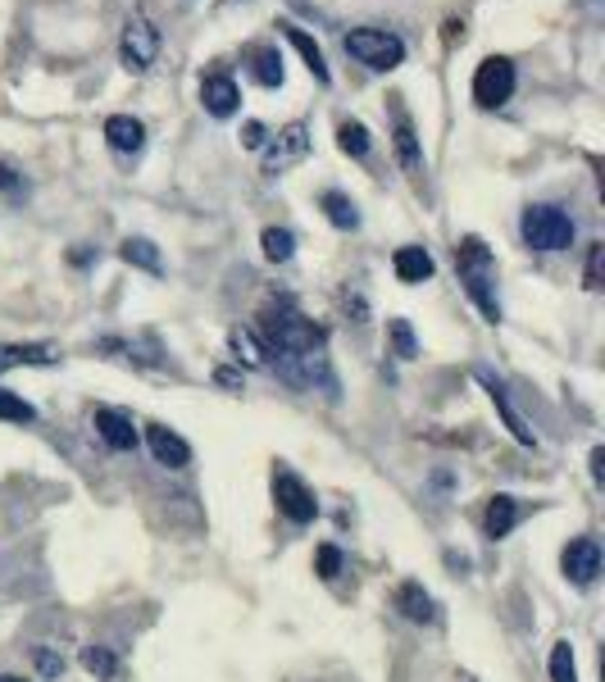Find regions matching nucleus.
Returning <instances> with one entry per match:
<instances>
[{"label": "nucleus", "mask_w": 605, "mask_h": 682, "mask_svg": "<svg viewBox=\"0 0 605 682\" xmlns=\"http://www.w3.org/2000/svg\"><path fill=\"white\" fill-rule=\"evenodd\" d=\"M264 328V355H306V351H323V328H315L292 301L269 305L260 315Z\"/></svg>", "instance_id": "2"}, {"label": "nucleus", "mask_w": 605, "mask_h": 682, "mask_svg": "<svg viewBox=\"0 0 605 682\" xmlns=\"http://www.w3.org/2000/svg\"><path fill=\"white\" fill-rule=\"evenodd\" d=\"M346 55L355 64H365L373 73H392L405 64V42L388 27H351L346 33Z\"/></svg>", "instance_id": "3"}, {"label": "nucleus", "mask_w": 605, "mask_h": 682, "mask_svg": "<svg viewBox=\"0 0 605 682\" xmlns=\"http://www.w3.org/2000/svg\"><path fill=\"white\" fill-rule=\"evenodd\" d=\"M392 269H396L401 282H410V287H415V282H428V278H432V255H428L424 246H401L396 260H392Z\"/></svg>", "instance_id": "19"}, {"label": "nucleus", "mask_w": 605, "mask_h": 682, "mask_svg": "<svg viewBox=\"0 0 605 682\" xmlns=\"http://www.w3.org/2000/svg\"><path fill=\"white\" fill-rule=\"evenodd\" d=\"M551 682H579V669H573L569 642H560V646L551 650Z\"/></svg>", "instance_id": "29"}, {"label": "nucleus", "mask_w": 605, "mask_h": 682, "mask_svg": "<svg viewBox=\"0 0 605 682\" xmlns=\"http://www.w3.org/2000/svg\"><path fill=\"white\" fill-rule=\"evenodd\" d=\"M82 665H87L96 678H115V673H119V660L109 656L105 646H87V650H82Z\"/></svg>", "instance_id": "28"}, {"label": "nucleus", "mask_w": 605, "mask_h": 682, "mask_svg": "<svg viewBox=\"0 0 605 682\" xmlns=\"http://www.w3.org/2000/svg\"><path fill=\"white\" fill-rule=\"evenodd\" d=\"M105 141H109V151L137 155L146 146V124L132 119V114H109V119H105Z\"/></svg>", "instance_id": "11"}, {"label": "nucleus", "mask_w": 605, "mask_h": 682, "mask_svg": "<svg viewBox=\"0 0 605 682\" xmlns=\"http://www.w3.org/2000/svg\"><path fill=\"white\" fill-rule=\"evenodd\" d=\"M60 351L46 341H0V374H10L19 364H55Z\"/></svg>", "instance_id": "13"}, {"label": "nucleus", "mask_w": 605, "mask_h": 682, "mask_svg": "<svg viewBox=\"0 0 605 682\" xmlns=\"http://www.w3.org/2000/svg\"><path fill=\"white\" fill-rule=\"evenodd\" d=\"M37 665H41V673H60L64 669V660H55L50 650H37Z\"/></svg>", "instance_id": "35"}, {"label": "nucleus", "mask_w": 605, "mask_h": 682, "mask_svg": "<svg viewBox=\"0 0 605 682\" xmlns=\"http://www.w3.org/2000/svg\"><path fill=\"white\" fill-rule=\"evenodd\" d=\"M146 442H151V450H155L159 465H169V469H187V465H191V446H187L174 428H164V423H151V428H146Z\"/></svg>", "instance_id": "12"}, {"label": "nucleus", "mask_w": 605, "mask_h": 682, "mask_svg": "<svg viewBox=\"0 0 605 682\" xmlns=\"http://www.w3.org/2000/svg\"><path fill=\"white\" fill-rule=\"evenodd\" d=\"M601 250H605L601 242H592V250H588V287L592 292L601 287Z\"/></svg>", "instance_id": "34"}, {"label": "nucleus", "mask_w": 605, "mask_h": 682, "mask_svg": "<svg viewBox=\"0 0 605 682\" xmlns=\"http://www.w3.org/2000/svg\"><path fill=\"white\" fill-rule=\"evenodd\" d=\"M96 433L105 437V446H115V450H132L137 446V428H132V419L123 410L100 405L96 410Z\"/></svg>", "instance_id": "15"}, {"label": "nucleus", "mask_w": 605, "mask_h": 682, "mask_svg": "<svg viewBox=\"0 0 605 682\" xmlns=\"http://www.w3.org/2000/svg\"><path fill=\"white\" fill-rule=\"evenodd\" d=\"M273 501H278V509L292 524H315V515H319L315 492L292 469H273Z\"/></svg>", "instance_id": "8"}, {"label": "nucleus", "mask_w": 605, "mask_h": 682, "mask_svg": "<svg viewBox=\"0 0 605 682\" xmlns=\"http://www.w3.org/2000/svg\"><path fill=\"white\" fill-rule=\"evenodd\" d=\"M337 574H342V551L319 546V578H337Z\"/></svg>", "instance_id": "32"}, {"label": "nucleus", "mask_w": 605, "mask_h": 682, "mask_svg": "<svg viewBox=\"0 0 605 682\" xmlns=\"http://www.w3.org/2000/svg\"><path fill=\"white\" fill-rule=\"evenodd\" d=\"M201 105H205V114H214V119H233L241 109V87L228 73H210V78H201Z\"/></svg>", "instance_id": "10"}, {"label": "nucleus", "mask_w": 605, "mask_h": 682, "mask_svg": "<svg viewBox=\"0 0 605 682\" xmlns=\"http://www.w3.org/2000/svg\"><path fill=\"white\" fill-rule=\"evenodd\" d=\"M119 60L128 73H146L159 60V27L151 23V14H128L123 37H119Z\"/></svg>", "instance_id": "5"}, {"label": "nucleus", "mask_w": 605, "mask_h": 682, "mask_svg": "<svg viewBox=\"0 0 605 682\" xmlns=\"http://www.w3.org/2000/svg\"><path fill=\"white\" fill-rule=\"evenodd\" d=\"M0 682H23V678H14V673H0Z\"/></svg>", "instance_id": "36"}, {"label": "nucleus", "mask_w": 605, "mask_h": 682, "mask_svg": "<svg viewBox=\"0 0 605 682\" xmlns=\"http://www.w3.org/2000/svg\"><path fill=\"white\" fill-rule=\"evenodd\" d=\"M560 568H565L569 583L592 587L601 578V542L596 537H573V542L565 546V555H560Z\"/></svg>", "instance_id": "9"}, {"label": "nucleus", "mask_w": 605, "mask_h": 682, "mask_svg": "<svg viewBox=\"0 0 605 682\" xmlns=\"http://www.w3.org/2000/svg\"><path fill=\"white\" fill-rule=\"evenodd\" d=\"M0 419H10V423H33L37 419V410L23 401V396H14V391H0Z\"/></svg>", "instance_id": "27"}, {"label": "nucleus", "mask_w": 605, "mask_h": 682, "mask_svg": "<svg viewBox=\"0 0 605 682\" xmlns=\"http://www.w3.org/2000/svg\"><path fill=\"white\" fill-rule=\"evenodd\" d=\"M337 146H342L351 160H365L369 146H373V141H369V128H365L360 119H342V124H337Z\"/></svg>", "instance_id": "25"}, {"label": "nucleus", "mask_w": 605, "mask_h": 682, "mask_svg": "<svg viewBox=\"0 0 605 682\" xmlns=\"http://www.w3.org/2000/svg\"><path fill=\"white\" fill-rule=\"evenodd\" d=\"M514 64L506 60V55H487V60L478 64V73H474V101L483 105V109H501L510 96H514Z\"/></svg>", "instance_id": "7"}, {"label": "nucleus", "mask_w": 605, "mask_h": 682, "mask_svg": "<svg viewBox=\"0 0 605 682\" xmlns=\"http://www.w3.org/2000/svg\"><path fill=\"white\" fill-rule=\"evenodd\" d=\"M464 682H470V678H464Z\"/></svg>", "instance_id": "37"}, {"label": "nucleus", "mask_w": 605, "mask_h": 682, "mask_svg": "<svg viewBox=\"0 0 605 682\" xmlns=\"http://www.w3.org/2000/svg\"><path fill=\"white\" fill-rule=\"evenodd\" d=\"M283 37L300 50V60H306V69L323 82V87H328V82H333V73H328V60H323V50H319V42L306 33V27H296V23H283Z\"/></svg>", "instance_id": "16"}, {"label": "nucleus", "mask_w": 605, "mask_h": 682, "mask_svg": "<svg viewBox=\"0 0 605 682\" xmlns=\"http://www.w3.org/2000/svg\"><path fill=\"white\" fill-rule=\"evenodd\" d=\"M388 337H392V346H396V355H401V360H415V355H419L415 332H410V324H405V319H392V324H388Z\"/></svg>", "instance_id": "30"}, {"label": "nucleus", "mask_w": 605, "mask_h": 682, "mask_svg": "<svg viewBox=\"0 0 605 682\" xmlns=\"http://www.w3.org/2000/svg\"><path fill=\"white\" fill-rule=\"evenodd\" d=\"M119 255L132 264V269H146V273H164V255H159V246L151 242V237H128L123 246H119Z\"/></svg>", "instance_id": "22"}, {"label": "nucleus", "mask_w": 605, "mask_h": 682, "mask_svg": "<svg viewBox=\"0 0 605 682\" xmlns=\"http://www.w3.org/2000/svg\"><path fill=\"white\" fill-rule=\"evenodd\" d=\"M514 524H519V501L514 496H491L487 501V515H483L487 537H506Z\"/></svg>", "instance_id": "23"}, {"label": "nucleus", "mask_w": 605, "mask_h": 682, "mask_svg": "<svg viewBox=\"0 0 605 682\" xmlns=\"http://www.w3.org/2000/svg\"><path fill=\"white\" fill-rule=\"evenodd\" d=\"M396 610H401L410 623H432V619H437L432 596H428L419 583H401V587H396Z\"/></svg>", "instance_id": "18"}, {"label": "nucleus", "mask_w": 605, "mask_h": 682, "mask_svg": "<svg viewBox=\"0 0 605 682\" xmlns=\"http://www.w3.org/2000/svg\"><path fill=\"white\" fill-rule=\"evenodd\" d=\"M0 196H10V201H23V196H27L23 174H19L14 164H5V160H0Z\"/></svg>", "instance_id": "31"}, {"label": "nucleus", "mask_w": 605, "mask_h": 682, "mask_svg": "<svg viewBox=\"0 0 605 682\" xmlns=\"http://www.w3.org/2000/svg\"><path fill=\"white\" fill-rule=\"evenodd\" d=\"M455 273L464 282V292L474 296L487 324H501V301H497V260L483 237H460L455 242Z\"/></svg>", "instance_id": "1"}, {"label": "nucleus", "mask_w": 605, "mask_h": 682, "mask_svg": "<svg viewBox=\"0 0 605 682\" xmlns=\"http://www.w3.org/2000/svg\"><path fill=\"white\" fill-rule=\"evenodd\" d=\"M319 205H323L328 223L342 227V233H351V227H360V210H355V201H351L346 191H323V196H319Z\"/></svg>", "instance_id": "21"}, {"label": "nucleus", "mask_w": 605, "mask_h": 682, "mask_svg": "<svg viewBox=\"0 0 605 682\" xmlns=\"http://www.w3.org/2000/svg\"><path fill=\"white\" fill-rule=\"evenodd\" d=\"M519 233H524V246L533 250H569L573 219L560 205H529L524 219H519Z\"/></svg>", "instance_id": "4"}, {"label": "nucleus", "mask_w": 605, "mask_h": 682, "mask_svg": "<svg viewBox=\"0 0 605 682\" xmlns=\"http://www.w3.org/2000/svg\"><path fill=\"white\" fill-rule=\"evenodd\" d=\"M396 160L410 168V174H419L424 168V151H419V137H415V124H410V114L396 105Z\"/></svg>", "instance_id": "20"}, {"label": "nucleus", "mask_w": 605, "mask_h": 682, "mask_svg": "<svg viewBox=\"0 0 605 682\" xmlns=\"http://www.w3.org/2000/svg\"><path fill=\"white\" fill-rule=\"evenodd\" d=\"M228 346H233L237 364H246V368H264V364H269V355H264V346H260V337H256L251 328H241V324L228 332Z\"/></svg>", "instance_id": "24"}, {"label": "nucleus", "mask_w": 605, "mask_h": 682, "mask_svg": "<svg viewBox=\"0 0 605 682\" xmlns=\"http://www.w3.org/2000/svg\"><path fill=\"white\" fill-rule=\"evenodd\" d=\"M260 151H264V174L278 178V174H287L292 164H300L310 155V128L306 124H287V128L273 132V141H264Z\"/></svg>", "instance_id": "6"}, {"label": "nucleus", "mask_w": 605, "mask_h": 682, "mask_svg": "<svg viewBox=\"0 0 605 682\" xmlns=\"http://www.w3.org/2000/svg\"><path fill=\"white\" fill-rule=\"evenodd\" d=\"M264 141H269L264 124H256V119H251V124H246V128H241V146H251V151H260V146H264Z\"/></svg>", "instance_id": "33"}, {"label": "nucleus", "mask_w": 605, "mask_h": 682, "mask_svg": "<svg viewBox=\"0 0 605 682\" xmlns=\"http://www.w3.org/2000/svg\"><path fill=\"white\" fill-rule=\"evenodd\" d=\"M260 246H264V255H269L273 264H287L292 255H296V233H292V227H264Z\"/></svg>", "instance_id": "26"}, {"label": "nucleus", "mask_w": 605, "mask_h": 682, "mask_svg": "<svg viewBox=\"0 0 605 682\" xmlns=\"http://www.w3.org/2000/svg\"><path fill=\"white\" fill-rule=\"evenodd\" d=\"M246 60H251V78L260 82V87H283V55L278 46H251L246 50Z\"/></svg>", "instance_id": "17"}, {"label": "nucleus", "mask_w": 605, "mask_h": 682, "mask_svg": "<svg viewBox=\"0 0 605 682\" xmlns=\"http://www.w3.org/2000/svg\"><path fill=\"white\" fill-rule=\"evenodd\" d=\"M478 378H483V387H487V396H491V405H497V410H501V419H506V428L514 433V442H524V446H537L533 428H529V423H524V419H519V414H514V405H510V396H506V387H501L497 378H491V374H487V368H478Z\"/></svg>", "instance_id": "14"}]
</instances>
